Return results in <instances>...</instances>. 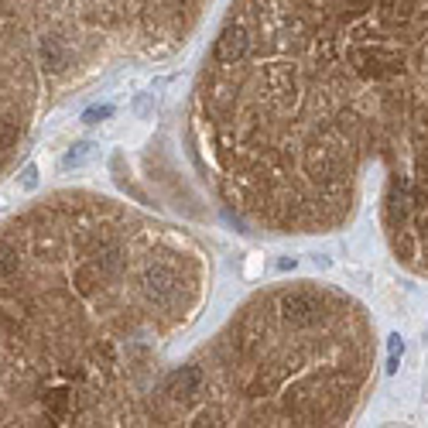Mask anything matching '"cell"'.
Returning a JSON list of instances; mask_svg holds the SVG:
<instances>
[{"label":"cell","instance_id":"1","mask_svg":"<svg viewBox=\"0 0 428 428\" xmlns=\"http://www.w3.org/2000/svg\"><path fill=\"white\" fill-rule=\"evenodd\" d=\"M127 223L103 206L41 202L0 223V425H93L127 353L86 332L82 305L141 285Z\"/></svg>","mask_w":428,"mask_h":428},{"label":"cell","instance_id":"2","mask_svg":"<svg viewBox=\"0 0 428 428\" xmlns=\"http://www.w3.org/2000/svg\"><path fill=\"white\" fill-rule=\"evenodd\" d=\"M202 0H0V179L25 151L38 113L110 38L158 41Z\"/></svg>","mask_w":428,"mask_h":428},{"label":"cell","instance_id":"3","mask_svg":"<svg viewBox=\"0 0 428 428\" xmlns=\"http://www.w3.org/2000/svg\"><path fill=\"white\" fill-rule=\"evenodd\" d=\"M346 69L360 79H374L384 82L391 76L401 72V52L384 45V41H374V38H363L360 25L349 27V41H346Z\"/></svg>","mask_w":428,"mask_h":428},{"label":"cell","instance_id":"4","mask_svg":"<svg viewBox=\"0 0 428 428\" xmlns=\"http://www.w3.org/2000/svg\"><path fill=\"white\" fill-rule=\"evenodd\" d=\"M89 158H93V144H76L72 151H65L62 168H79V164H86Z\"/></svg>","mask_w":428,"mask_h":428},{"label":"cell","instance_id":"5","mask_svg":"<svg viewBox=\"0 0 428 428\" xmlns=\"http://www.w3.org/2000/svg\"><path fill=\"white\" fill-rule=\"evenodd\" d=\"M404 356L401 336H391V356H387V374H398V360Z\"/></svg>","mask_w":428,"mask_h":428},{"label":"cell","instance_id":"6","mask_svg":"<svg viewBox=\"0 0 428 428\" xmlns=\"http://www.w3.org/2000/svg\"><path fill=\"white\" fill-rule=\"evenodd\" d=\"M110 113H113V107H89L82 113V120H86V124H96V120H107Z\"/></svg>","mask_w":428,"mask_h":428}]
</instances>
